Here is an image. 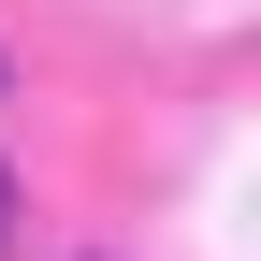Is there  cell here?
I'll return each instance as SVG.
<instances>
[{
	"label": "cell",
	"mask_w": 261,
	"mask_h": 261,
	"mask_svg": "<svg viewBox=\"0 0 261 261\" xmlns=\"http://www.w3.org/2000/svg\"><path fill=\"white\" fill-rule=\"evenodd\" d=\"M0 218H15V189H0Z\"/></svg>",
	"instance_id": "cell-1"
}]
</instances>
